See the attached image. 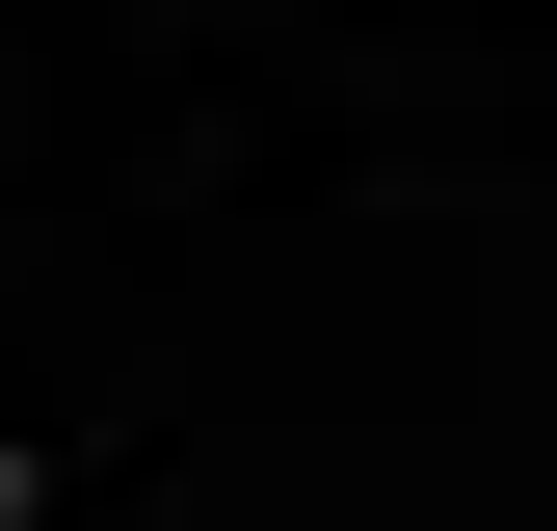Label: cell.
Segmentation results:
<instances>
[{
    "label": "cell",
    "mask_w": 557,
    "mask_h": 531,
    "mask_svg": "<svg viewBox=\"0 0 557 531\" xmlns=\"http://www.w3.org/2000/svg\"><path fill=\"white\" fill-rule=\"evenodd\" d=\"M0 531H27V479H0Z\"/></svg>",
    "instance_id": "obj_1"
}]
</instances>
